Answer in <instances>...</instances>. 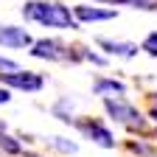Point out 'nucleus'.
<instances>
[{"instance_id": "obj_1", "label": "nucleus", "mask_w": 157, "mask_h": 157, "mask_svg": "<svg viewBox=\"0 0 157 157\" xmlns=\"http://www.w3.org/2000/svg\"><path fill=\"white\" fill-rule=\"evenodd\" d=\"M23 17L31 20V23H39L45 28H82V23L73 17V11L56 0H28L23 6Z\"/></svg>"}, {"instance_id": "obj_2", "label": "nucleus", "mask_w": 157, "mask_h": 157, "mask_svg": "<svg viewBox=\"0 0 157 157\" xmlns=\"http://www.w3.org/2000/svg\"><path fill=\"white\" fill-rule=\"evenodd\" d=\"M104 109H107V115L112 118L115 124H121V126H126V129H137V132H143L146 129V118H143V112L137 109L135 104H129L126 98H121V95H104Z\"/></svg>"}, {"instance_id": "obj_3", "label": "nucleus", "mask_w": 157, "mask_h": 157, "mask_svg": "<svg viewBox=\"0 0 157 157\" xmlns=\"http://www.w3.org/2000/svg\"><path fill=\"white\" fill-rule=\"evenodd\" d=\"M73 48H67L59 39H34L31 42V56L34 59H48V62H65V59H82V53H70Z\"/></svg>"}, {"instance_id": "obj_4", "label": "nucleus", "mask_w": 157, "mask_h": 157, "mask_svg": "<svg viewBox=\"0 0 157 157\" xmlns=\"http://www.w3.org/2000/svg\"><path fill=\"white\" fill-rule=\"evenodd\" d=\"M0 84L14 87V90H25V93H39L45 87V78L34 73V70H0Z\"/></svg>"}, {"instance_id": "obj_5", "label": "nucleus", "mask_w": 157, "mask_h": 157, "mask_svg": "<svg viewBox=\"0 0 157 157\" xmlns=\"http://www.w3.org/2000/svg\"><path fill=\"white\" fill-rule=\"evenodd\" d=\"M73 126L84 137H90L93 143H98L101 149H115V137H112V132L101 121H93V118H73Z\"/></svg>"}, {"instance_id": "obj_6", "label": "nucleus", "mask_w": 157, "mask_h": 157, "mask_svg": "<svg viewBox=\"0 0 157 157\" xmlns=\"http://www.w3.org/2000/svg\"><path fill=\"white\" fill-rule=\"evenodd\" d=\"M34 36L20 25H0V45L3 48H31Z\"/></svg>"}, {"instance_id": "obj_7", "label": "nucleus", "mask_w": 157, "mask_h": 157, "mask_svg": "<svg viewBox=\"0 0 157 157\" xmlns=\"http://www.w3.org/2000/svg\"><path fill=\"white\" fill-rule=\"evenodd\" d=\"M73 17L78 23H107V20H115V9H101V6H73Z\"/></svg>"}, {"instance_id": "obj_8", "label": "nucleus", "mask_w": 157, "mask_h": 157, "mask_svg": "<svg viewBox=\"0 0 157 157\" xmlns=\"http://www.w3.org/2000/svg\"><path fill=\"white\" fill-rule=\"evenodd\" d=\"M95 42H98V48H104V51H107V53H112V56L132 59V56L140 53V45H135V42H115V39H107V36H98Z\"/></svg>"}, {"instance_id": "obj_9", "label": "nucleus", "mask_w": 157, "mask_h": 157, "mask_svg": "<svg viewBox=\"0 0 157 157\" xmlns=\"http://www.w3.org/2000/svg\"><path fill=\"white\" fill-rule=\"evenodd\" d=\"M93 93L95 95H109V93L124 95L126 93V84L118 82V78H95V82H93Z\"/></svg>"}, {"instance_id": "obj_10", "label": "nucleus", "mask_w": 157, "mask_h": 157, "mask_svg": "<svg viewBox=\"0 0 157 157\" xmlns=\"http://www.w3.org/2000/svg\"><path fill=\"white\" fill-rule=\"evenodd\" d=\"M0 149H3L6 154H20V151H23V146H20L14 137H9L6 129H0Z\"/></svg>"}, {"instance_id": "obj_11", "label": "nucleus", "mask_w": 157, "mask_h": 157, "mask_svg": "<svg viewBox=\"0 0 157 157\" xmlns=\"http://www.w3.org/2000/svg\"><path fill=\"white\" fill-rule=\"evenodd\" d=\"M51 146L59 149V151H65V154H76V149H78L73 140H67V137H51Z\"/></svg>"}, {"instance_id": "obj_12", "label": "nucleus", "mask_w": 157, "mask_h": 157, "mask_svg": "<svg viewBox=\"0 0 157 157\" xmlns=\"http://www.w3.org/2000/svg\"><path fill=\"white\" fill-rule=\"evenodd\" d=\"M115 3H121V6H132V9H157V0H115Z\"/></svg>"}, {"instance_id": "obj_13", "label": "nucleus", "mask_w": 157, "mask_h": 157, "mask_svg": "<svg viewBox=\"0 0 157 157\" xmlns=\"http://www.w3.org/2000/svg\"><path fill=\"white\" fill-rule=\"evenodd\" d=\"M140 51H146V53H151V56H157V31H151L146 39H143V45H140Z\"/></svg>"}, {"instance_id": "obj_14", "label": "nucleus", "mask_w": 157, "mask_h": 157, "mask_svg": "<svg viewBox=\"0 0 157 157\" xmlns=\"http://www.w3.org/2000/svg\"><path fill=\"white\" fill-rule=\"evenodd\" d=\"M82 59H87V62H93V65H107V59H104V56H98V53H93V51H84Z\"/></svg>"}, {"instance_id": "obj_15", "label": "nucleus", "mask_w": 157, "mask_h": 157, "mask_svg": "<svg viewBox=\"0 0 157 157\" xmlns=\"http://www.w3.org/2000/svg\"><path fill=\"white\" fill-rule=\"evenodd\" d=\"M20 65L14 62V59H6V56H0V70H17Z\"/></svg>"}, {"instance_id": "obj_16", "label": "nucleus", "mask_w": 157, "mask_h": 157, "mask_svg": "<svg viewBox=\"0 0 157 157\" xmlns=\"http://www.w3.org/2000/svg\"><path fill=\"white\" fill-rule=\"evenodd\" d=\"M11 101V93H9V87H0V104H9Z\"/></svg>"}, {"instance_id": "obj_17", "label": "nucleus", "mask_w": 157, "mask_h": 157, "mask_svg": "<svg viewBox=\"0 0 157 157\" xmlns=\"http://www.w3.org/2000/svg\"><path fill=\"white\" fill-rule=\"evenodd\" d=\"M149 118H151V121H154V124H157V104H154V107H151V112H149Z\"/></svg>"}, {"instance_id": "obj_18", "label": "nucleus", "mask_w": 157, "mask_h": 157, "mask_svg": "<svg viewBox=\"0 0 157 157\" xmlns=\"http://www.w3.org/2000/svg\"><path fill=\"white\" fill-rule=\"evenodd\" d=\"M93 3H115V0H93Z\"/></svg>"}]
</instances>
